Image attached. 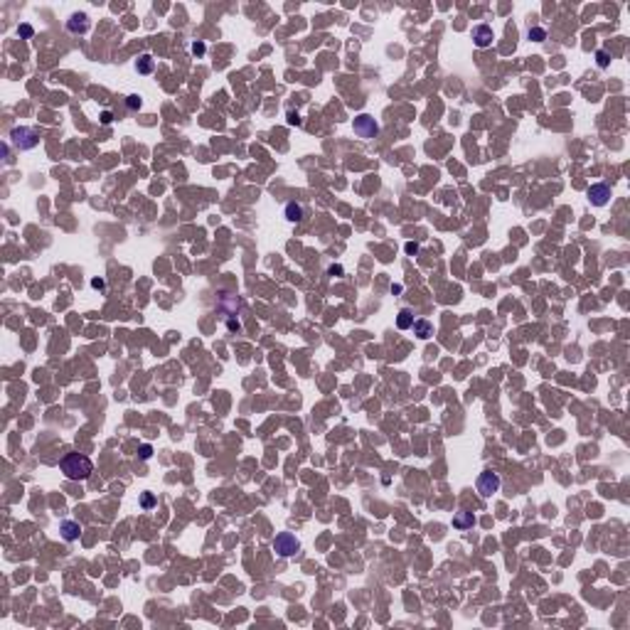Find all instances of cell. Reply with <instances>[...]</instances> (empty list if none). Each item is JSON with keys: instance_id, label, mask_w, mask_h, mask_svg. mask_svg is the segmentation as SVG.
<instances>
[{"instance_id": "obj_1", "label": "cell", "mask_w": 630, "mask_h": 630, "mask_svg": "<svg viewBox=\"0 0 630 630\" xmlns=\"http://www.w3.org/2000/svg\"><path fill=\"white\" fill-rule=\"evenodd\" d=\"M59 468H62L67 480H86L94 473V463H91V458H86L84 453H67L59 463Z\"/></svg>"}, {"instance_id": "obj_2", "label": "cell", "mask_w": 630, "mask_h": 630, "mask_svg": "<svg viewBox=\"0 0 630 630\" xmlns=\"http://www.w3.org/2000/svg\"><path fill=\"white\" fill-rule=\"evenodd\" d=\"M10 141L18 145L20 150H30V148H35V145L40 143V133L35 128H28V126H18V128L10 131Z\"/></svg>"}, {"instance_id": "obj_3", "label": "cell", "mask_w": 630, "mask_h": 630, "mask_svg": "<svg viewBox=\"0 0 630 630\" xmlns=\"http://www.w3.org/2000/svg\"><path fill=\"white\" fill-rule=\"evenodd\" d=\"M352 128H355V133H357L360 138H365V141H370V138H374V136L379 133V123L374 121L372 116H367V114L357 116V118H355V123H352Z\"/></svg>"}, {"instance_id": "obj_4", "label": "cell", "mask_w": 630, "mask_h": 630, "mask_svg": "<svg viewBox=\"0 0 630 630\" xmlns=\"http://www.w3.org/2000/svg\"><path fill=\"white\" fill-rule=\"evenodd\" d=\"M273 549L278 556H293L298 549H300V542L290 534V532H281L276 539H273Z\"/></svg>"}, {"instance_id": "obj_5", "label": "cell", "mask_w": 630, "mask_h": 630, "mask_svg": "<svg viewBox=\"0 0 630 630\" xmlns=\"http://www.w3.org/2000/svg\"><path fill=\"white\" fill-rule=\"evenodd\" d=\"M497 490H500V475L492 473V470H483V473L478 475V492H480L483 497H490V495L497 492Z\"/></svg>"}, {"instance_id": "obj_6", "label": "cell", "mask_w": 630, "mask_h": 630, "mask_svg": "<svg viewBox=\"0 0 630 630\" xmlns=\"http://www.w3.org/2000/svg\"><path fill=\"white\" fill-rule=\"evenodd\" d=\"M586 197L591 200V204H596V207H605L608 200H610V187H608L605 182H596V185L588 187Z\"/></svg>"}, {"instance_id": "obj_7", "label": "cell", "mask_w": 630, "mask_h": 630, "mask_svg": "<svg viewBox=\"0 0 630 630\" xmlns=\"http://www.w3.org/2000/svg\"><path fill=\"white\" fill-rule=\"evenodd\" d=\"M473 42H475V47H480V50H485L492 45V28L490 25H475L473 28Z\"/></svg>"}, {"instance_id": "obj_8", "label": "cell", "mask_w": 630, "mask_h": 630, "mask_svg": "<svg viewBox=\"0 0 630 630\" xmlns=\"http://www.w3.org/2000/svg\"><path fill=\"white\" fill-rule=\"evenodd\" d=\"M67 30H69L72 35H84L86 30H89V15H86V13H74V15L67 20Z\"/></svg>"}, {"instance_id": "obj_9", "label": "cell", "mask_w": 630, "mask_h": 630, "mask_svg": "<svg viewBox=\"0 0 630 630\" xmlns=\"http://www.w3.org/2000/svg\"><path fill=\"white\" fill-rule=\"evenodd\" d=\"M414 335L419 338V340H429L431 335H433V323L429 320H424V318H419V320H414Z\"/></svg>"}, {"instance_id": "obj_10", "label": "cell", "mask_w": 630, "mask_h": 630, "mask_svg": "<svg viewBox=\"0 0 630 630\" xmlns=\"http://www.w3.org/2000/svg\"><path fill=\"white\" fill-rule=\"evenodd\" d=\"M59 529H62V537H64L67 542H74V539L79 537V532H82V527H79L74 519H64V522L59 524Z\"/></svg>"}, {"instance_id": "obj_11", "label": "cell", "mask_w": 630, "mask_h": 630, "mask_svg": "<svg viewBox=\"0 0 630 630\" xmlns=\"http://www.w3.org/2000/svg\"><path fill=\"white\" fill-rule=\"evenodd\" d=\"M473 524H475V515H473V512L460 510L458 515L453 517V527H458V529H470Z\"/></svg>"}, {"instance_id": "obj_12", "label": "cell", "mask_w": 630, "mask_h": 630, "mask_svg": "<svg viewBox=\"0 0 630 630\" xmlns=\"http://www.w3.org/2000/svg\"><path fill=\"white\" fill-rule=\"evenodd\" d=\"M136 69H138V74H153V69H155V59L150 57V55H141L138 62H136Z\"/></svg>"}, {"instance_id": "obj_13", "label": "cell", "mask_w": 630, "mask_h": 630, "mask_svg": "<svg viewBox=\"0 0 630 630\" xmlns=\"http://www.w3.org/2000/svg\"><path fill=\"white\" fill-rule=\"evenodd\" d=\"M414 320H416L414 313H411L409 308H404V310H399V315H397V328H399V330H409V328L414 325Z\"/></svg>"}, {"instance_id": "obj_14", "label": "cell", "mask_w": 630, "mask_h": 630, "mask_svg": "<svg viewBox=\"0 0 630 630\" xmlns=\"http://www.w3.org/2000/svg\"><path fill=\"white\" fill-rule=\"evenodd\" d=\"M286 217H288V222H300V219H303V207H300V204H295V202H288V204H286Z\"/></svg>"}, {"instance_id": "obj_15", "label": "cell", "mask_w": 630, "mask_h": 630, "mask_svg": "<svg viewBox=\"0 0 630 630\" xmlns=\"http://www.w3.org/2000/svg\"><path fill=\"white\" fill-rule=\"evenodd\" d=\"M527 37H529V40H534V42H544V40H546V30L539 28V25H537V28H529Z\"/></svg>"}, {"instance_id": "obj_16", "label": "cell", "mask_w": 630, "mask_h": 630, "mask_svg": "<svg viewBox=\"0 0 630 630\" xmlns=\"http://www.w3.org/2000/svg\"><path fill=\"white\" fill-rule=\"evenodd\" d=\"M126 106H128L131 111H138V109L143 106V99H141V96H136V94H131V96L126 99Z\"/></svg>"}, {"instance_id": "obj_17", "label": "cell", "mask_w": 630, "mask_h": 630, "mask_svg": "<svg viewBox=\"0 0 630 630\" xmlns=\"http://www.w3.org/2000/svg\"><path fill=\"white\" fill-rule=\"evenodd\" d=\"M141 505H143L145 510H150V507L155 505V495H153V492H143V495H141Z\"/></svg>"}, {"instance_id": "obj_18", "label": "cell", "mask_w": 630, "mask_h": 630, "mask_svg": "<svg viewBox=\"0 0 630 630\" xmlns=\"http://www.w3.org/2000/svg\"><path fill=\"white\" fill-rule=\"evenodd\" d=\"M18 32H20V37H25V40H30V37L35 35L32 25H28V23H25V25H20V30H18Z\"/></svg>"}, {"instance_id": "obj_19", "label": "cell", "mask_w": 630, "mask_h": 630, "mask_svg": "<svg viewBox=\"0 0 630 630\" xmlns=\"http://www.w3.org/2000/svg\"><path fill=\"white\" fill-rule=\"evenodd\" d=\"M596 59H598V67H608V55L605 52H596Z\"/></svg>"}, {"instance_id": "obj_20", "label": "cell", "mask_w": 630, "mask_h": 630, "mask_svg": "<svg viewBox=\"0 0 630 630\" xmlns=\"http://www.w3.org/2000/svg\"><path fill=\"white\" fill-rule=\"evenodd\" d=\"M150 456H153V448H150L148 443H145V446H141V458H143V460H148Z\"/></svg>"}, {"instance_id": "obj_21", "label": "cell", "mask_w": 630, "mask_h": 630, "mask_svg": "<svg viewBox=\"0 0 630 630\" xmlns=\"http://www.w3.org/2000/svg\"><path fill=\"white\" fill-rule=\"evenodd\" d=\"M190 50H192V55H204V45L202 42H192Z\"/></svg>"}, {"instance_id": "obj_22", "label": "cell", "mask_w": 630, "mask_h": 630, "mask_svg": "<svg viewBox=\"0 0 630 630\" xmlns=\"http://www.w3.org/2000/svg\"><path fill=\"white\" fill-rule=\"evenodd\" d=\"M91 288H96V290H104V288H106L104 278H91Z\"/></svg>"}, {"instance_id": "obj_23", "label": "cell", "mask_w": 630, "mask_h": 630, "mask_svg": "<svg viewBox=\"0 0 630 630\" xmlns=\"http://www.w3.org/2000/svg\"><path fill=\"white\" fill-rule=\"evenodd\" d=\"M111 121H114V114H111V111H104V114H101V123H104V126H109Z\"/></svg>"}, {"instance_id": "obj_24", "label": "cell", "mask_w": 630, "mask_h": 630, "mask_svg": "<svg viewBox=\"0 0 630 630\" xmlns=\"http://www.w3.org/2000/svg\"><path fill=\"white\" fill-rule=\"evenodd\" d=\"M288 123H290V126H298V123H300L298 114H288Z\"/></svg>"}, {"instance_id": "obj_25", "label": "cell", "mask_w": 630, "mask_h": 630, "mask_svg": "<svg viewBox=\"0 0 630 630\" xmlns=\"http://www.w3.org/2000/svg\"><path fill=\"white\" fill-rule=\"evenodd\" d=\"M406 251H409V254H416L419 246H416V244H406Z\"/></svg>"}]
</instances>
